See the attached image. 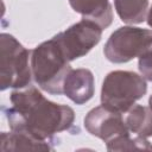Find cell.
Returning a JSON list of instances; mask_svg holds the SVG:
<instances>
[{"label": "cell", "instance_id": "obj_1", "mask_svg": "<svg viewBox=\"0 0 152 152\" xmlns=\"http://www.w3.org/2000/svg\"><path fill=\"white\" fill-rule=\"evenodd\" d=\"M121 87H119L114 76L108 75L102 89V101L103 103H110L118 109H126L124 102V95L126 96L128 103L131 104L134 100L139 99L146 91L145 82L138 77V75L132 72H115Z\"/></svg>", "mask_w": 152, "mask_h": 152}, {"label": "cell", "instance_id": "obj_2", "mask_svg": "<svg viewBox=\"0 0 152 152\" xmlns=\"http://www.w3.org/2000/svg\"><path fill=\"white\" fill-rule=\"evenodd\" d=\"M127 33L129 39H127L124 27L112 34L106 46V55L108 59L113 62L128 61L137 53L141 52V50H145L140 48L141 44L146 46L152 44V32L150 31L127 27Z\"/></svg>", "mask_w": 152, "mask_h": 152}, {"label": "cell", "instance_id": "obj_3", "mask_svg": "<svg viewBox=\"0 0 152 152\" xmlns=\"http://www.w3.org/2000/svg\"><path fill=\"white\" fill-rule=\"evenodd\" d=\"M139 66H140L141 72L144 75H146V77L148 80H152V51L148 52V55H146L144 57L141 56Z\"/></svg>", "mask_w": 152, "mask_h": 152}]
</instances>
